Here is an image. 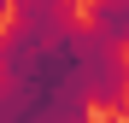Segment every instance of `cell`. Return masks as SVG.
Listing matches in <instances>:
<instances>
[{
  "label": "cell",
  "instance_id": "obj_1",
  "mask_svg": "<svg viewBox=\"0 0 129 123\" xmlns=\"http://www.w3.org/2000/svg\"><path fill=\"white\" fill-rule=\"evenodd\" d=\"M88 29L106 41H129V0H88Z\"/></svg>",
  "mask_w": 129,
  "mask_h": 123
},
{
  "label": "cell",
  "instance_id": "obj_2",
  "mask_svg": "<svg viewBox=\"0 0 129 123\" xmlns=\"http://www.w3.org/2000/svg\"><path fill=\"white\" fill-rule=\"evenodd\" d=\"M12 6H18V0H0V18H6V12H12Z\"/></svg>",
  "mask_w": 129,
  "mask_h": 123
}]
</instances>
